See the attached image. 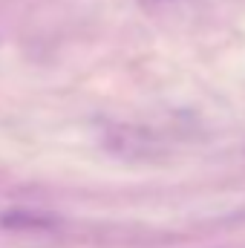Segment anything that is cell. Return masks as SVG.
Wrapping results in <instances>:
<instances>
[{
	"mask_svg": "<svg viewBox=\"0 0 245 248\" xmlns=\"http://www.w3.org/2000/svg\"><path fill=\"white\" fill-rule=\"evenodd\" d=\"M58 222H61V219H58L55 214L26 211V208H12V211L0 214V228L17 231V234H44V231H55Z\"/></svg>",
	"mask_w": 245,
	"mask_h": 248,
	"instance_id": "obj_1",
	"label": "cell"
},
{
	"mask_svg": "<svg viewBox=\"0 0 245 248\" xmlns=\"http://www.w3.org/2000/svg\"><path fill=\"white\" fill-rule=\"evenodd\" d=\"M159 3H168V0H159Z\"/></svg>",
	"mask_w": 245,
	"mask_h": 248,
	"instance_id": "obj_2",
	"label": "cell"
}]
</instances>
